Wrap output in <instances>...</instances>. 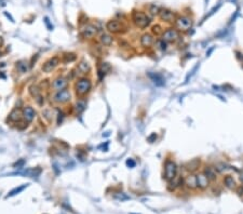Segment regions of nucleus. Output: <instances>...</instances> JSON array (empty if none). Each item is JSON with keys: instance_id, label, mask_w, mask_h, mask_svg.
<instances>
[{"instance_id": "1", "label": "nucleus", "mask_w": 243, "mask_h": 214, "mask_svg": "<svg viewBox=\"0 0 243 214\" xmlns=\"http://www.w3.org/2000/svg\"><path fill=\"white\" fill-rule=\"evenodd\" d=\"M132 21H133L134 25L140 29H145L150 25V17L145 12L140 10H134L132 13Z\"/></svg>"}, {"instance_id": "2", "label": "nucleus", "mask_w": 243, "mask_h": 214, "mask_svg": "<svg viewBox=\"0 0 243 214\" xmlns=\"http://www.w3.org/2000/svg\"><path fill=\"white\" fill-rule=\"evenodd\" d=\"M92 89V81L91 79L87 78V77H82V78L78 79L75 83V91L76 94L80 97L87 95Z\"/></svg>"}, {"instance_id": "3", "label": "nucleus", "mask_w": 243, "mask_h": 214, "mask_svg": "<svg viewBox=\"0 0 243 214\" xmlns=\"http://www.w3.org/2000/svg\"><path fill=\"white\" fill-rule=\"evenodd\" d=\"M177 175V164L172 159H166L164 162V178L166 182H170Z\"/></svg>"}, {"instance_id": "4", "label": "nucleus", "mask_w": 243, "mask_h": 214, "mask_svg": "<svg viewBox=\"0 0 243 214\" xmlns=\"http://www.w3.org/2000/svg\"><path fill=\"white\" fill-rule=\"evenodd\" d=\"M174 23H175V27L178 32H188L189 29H191L193 24L192 18L186 15L177 16Z\"/></svg>"}, {"instance_id": "5", "label": "nucleus", "mask_w": 243, "mask_h": 214, "mask_svg": "<svg viewBox=\"0 0 243 214\" xmlns=\"http://www.w3.org/2000/svg\"><path fill=\"white\" fill-rule=\"evenodd\" d=\"M181 37V34L176 28H167L163 32L161 36V39L163 41H166V43H173L176 42Z\"/></svg>"}, {"instance_id": "6", "label": "nucleus", "mask_w": 243, "mask_h": 214, "mask_svg": "<svg viewBox=\"0 0 243 214\" xmlns=\"http://www.w3.org/2000/svg\"><path fill=\"white\" fill-rule=\"evenodd\" d=\"M98 29L95 25L93 24H86L81 27L80 29V34H81L82 38L84 39H92L97 35Z\"/></svg>"}, {"instance_id": "7", "label": "nucleus", "mask_w": 243, "mask_h": 214, "mask_svg": "<svg viewBox=\"0 0 243 214\" xmlns=\"http://www.w3.org/2000/svg\"><path fill=\"white\" fill-rule=\"evenodd\" d=\"M70 98H72V94H70L69 90H67V89L58 91L53 96L54 102L57 103V104H66V103L69 102Z\"/></svg>"}, {"instance_id": "8", "label": "nucleus", "mask_w": 243, "mask_h": 214, "mask_svg": "<svg viewBox=\"0 0 243 214\" xmlns=\"http://www.w3.org/2000/svg\"><path fill=\"white\" fill-rule=\"evenodd\" d=\"M158 15H159L160 20H161L162 22H166V23H173V22H175V18H176L175 13H174L172 10L166 9V8L161 9Z\"/></svg>"}, {"instance_id": "9", "label": "nucleus", "mask_w": 243, "mask_h": 214, "mask_svg": "<svg viewBox=\"0 0 243 214\" xmlns=\"http://www.w3.org/2000/svg\"><path fill=\"white\" fill-rule=\"evenodd\" d=\"M106 28H107L108 32H112V34H119V32H121L124 29L123 25L117 20L108 21L107 24H106Z\"/></svg>"}, {"instance_id": "10", "label": "nucleus", "mask_w": 243, "mask_h": 214, "mask_svg": "<svg viewBox=\"0 0 243 214\" xmlns=\"http://www.w3.org/2000/svg\"><path fill=\"white\" fill-rule=\"evenodd\" d=\"M60 61L61 60H60V57H58L57 55L52 56L51 58H49V60L43 64V66H42V70H43L44 72H51L52 70L54 69V68H55L58 64H60Z\"/></svg>"}, {"instance_id": "11", "label": "nucleus", "mask_w": 243, "mask_h": 214, "mask_svg": "<svg viewBox=\"0 0 243 214\" xmlns=\"http://www.w3.org/2000/svg\"><path fill=\"white\" fill-rule=\"evenodd\" d=\"M196 178H197V186L199 189L205 190L210 185V180L206 177V175L203 172H199L196 174Z\"/></svg>"}, {"instance_id": "12", "label": "nucleus", "mask_w": 243, "mask_h": 214, "mask_svg": "<svg viewBox=\"0 0 243 214\" xmlns=\"http://www.w3.org/2000/svg\"><path fill=\"white\" fill-rule=\"evenodd\" d=\"M155 43V37L152 34L146 32V34L141 35V46L144 49H149L152 47V44Z\"/></svg>"}, {"instance_id": "13", "label": "nucleus", "mask_w": 243, "mask_h": 214, "mask_svg": "<svg viewBox=\"0 0 243 214\" xmlns=\"http://www.w3.org/2000/svg\"><path fill=\"white\" fill-rule=\"evenodd\" d=\"M184 184L185 186L190 190H195L197 189V178H196V174L195 173H189L185 178H184Z\"/></svg>"}, {"instance_id": "14", "label": "nucleus", "mask_w": 243, "mask_h": 214, "mask_svg": "<svg viewBox=\"0 0 243 214\" xmlns=\"http://www.w3.org/2000/svg\"><path fill=\"white\" fill-rule=\"evenodd\" d=\"M67 86H68V80L65 77H58V78H56L53 81V84H52V87H53V89L56 92L64 90V89L67 88Z\"/></svg>"}, {"instance_id": "15", "label": "nucleus", "mask_w": 243, "mask_h": 214, "mask_svg": "<svg viewBox=\"0 0 243 214\" xmlns=\"http://www.w3.org/2000/svg\"><path fill=\"white\" fill-rule=\"evenodd\" d=\"M35 116H36V112L32 106H25L23 108V117L27 122H32L35 119Z\"/></svg>"}, {"instance_id": "16", "label": "nucleus", "mask_w": 243, "mask_h": 214, "mask_svg": "<svg viewBox=\"0 0 243 214\" xmlns=\"http://www.w3.org/2000/svg\"><path fill=\"white\" fill-rule=\"evenodd\" d=\"M202 172H203L205 175H206V177L210 180V182H211V181H216V180H217V171H216V169L214 168V167L206 166Z\"/></svg>"}, {"instance_id": "17", "label": "nucleus", "mask_w": 243, "mask_h": 214, "mask_svg": "<svg viewBox=\"0 0 243 214\" xmlns=\"http://www.w3.org/2000/svg\"><path fill=\"white\" fill-rule=\"evenodd\" d=\"M169 183V190H175L176 188L179 187L181 185H183L184 183V178L181 177V175H176L173 180H171Z\"/></svg>"}, {"instance_id": "18", "label": "nucleus", "mask_w": 243, "mask_h": 214, "mask_svg": "<svg viewBox=\"0 0 243 214\" xmlns=\"http://www.w3.org/2000/svg\"><path fill=\"white\" fill-rule=\"evenodd\" d=\"M91 70V65L89 64V62L87 61H81V62L78 64V67H77V72H79L80 75H84V74H88V72Z\"/></svg>"}, {"instance_id": "19", "label": "nucleus", "mask_w": 243, "mask_h": 214, "mask_svg": "<svg viewBox=\"0 0 243 214\" xmlns=\"http://www.w3.org/2000/svg\"><path fill=\"white\" fill-rule=\"evenodd\" d=\"M200 164H201V161L199 159H193V160L189 161L187 164H186V170L189 171L190 173H193L199 169Z\"/></svg>"}, {"instance_id": "20", "label": "nucleus", "mask_w": 243, "mask_h": 214, "mask_svg": "<svg viewBox=\"0 0 243 214\" xmlns=\"http://www.w3.org/2000/svg\"><path fill=\"white\" fill-rule=\"evenodd\" d=\"M223 182H224V185H225V186L227 187L228 189H230V190H233L236 187H237V183H236L235 178H233L231 175L224 176Z\"/></svg>"}, {"instance_id": "21", "label": "nucleus", "mask_w": 243, "mask_h": 214, "mask_svg": "<svg viewBox=\"0 0 243 214\" xmlns=\"http://www.w3.org/2000/svg\"><path fill=\"white\" fill-rule=\"evenodd\" d=\"M100 42L103 44V46L109 47V46H112V42H114V38H112V36H110L109 34H102L100 37Z\"/></svg>"}, {"instance_id": "22", "label": "nucleus", "mask_w": 243, "mask_h": 214, "mask_svg": "<svg viewBox=\"0 0 243 214\" xmlns=\"http://www.w3.org/2000/svg\"><path fill=\"white\" fill-rule=\"evenodd\" d=\"M148 76H149V78L151 79L157 86H163L164 84V80H163V78H162L161 75L157 74V72H150V74H148Z\"/></svg>"}, {"instance_id": "23", "label": "nucleus", "mask_w": 243, "mask_h": 214, "mask_svg": "<svg viewBox=\"0 0 243 214\" xmlns=\"http://www.w3.org/2000/svg\"><path fill=\"white\" fill-rule=\"evenodd\" d=\"M28 185H29V184H23V185H21V186H18V187H15L14 189H12L10 192H9V195H7L6 198H9V197H13V196H15V195L20 194V192H23V190H24L25 188L28 186Z\"/></svg>"}, {"instance_id": "24", "label": "nucleus", "mask_w": 243, "mask_h": 214, "mask_svg": "<svg viewBox=\"0 0 243 214\" xmlns=\"http://www.w3.org/2000/svg\"><path fill=\"white\" fill-rule=\"evenodd\" d=\"M160 10H161V8H160L158 4L152 3V4H150L149 8H148V13H149L151 16H156V15H158V14H159Z\"/></svg>"}, {"instance_id": "25", "label": "nucleus", "mask_w": 243, "mask_h": 214, "mask_svg": "<svg viewBox=\"0 0 243 214\" xmlns=\"http://www.w3.org/2000/svg\"><path fill=\"white\" fill-rule=\"evenodd\" d=\"M110 66L108 65V63H102L101 67L98 68V76H100V79H102L105 74L107 72V70H109Z\"/></svg>"}, {"instance_id": "26", "label": "nucleus", "mask_w": 243, "mask_h": 214, "mask_svg": "<svg viewBox=\"0 0 243 214\" xmlns=\"http://www.w3.org/2000/svg\"><path fill=\"white\" fill-rule=\"evenodd\" d=\"M155 47L157 49H159L160 51H166V47H167V43L166 41H163L162 39H157L155 41Z\"/></svg>"}, {"instance_id": "27", "label": "nucleus", "mask_w": 243, "mask_h": 214, "mask_svg": "<svg viewBox=\"0 0 243 214\" xmlns=\"http://www.w3.org/2000/svg\"><path fill=\"white\" fill-rule=\"evenodd\" d=\"M16 67H17V69L20 70V72H26L28 70V66H27V63L25 62V61H20V62L16 63Z\"/></svg>"}, {"instance_id": "28", "label": "nucleus", "mask_w": 243, "mask_h": 214, "mask_svg": "<svg viewBox=\"0 0 243 214\" xmlns=\"http://www.w3.org/2000/svg\"><path fill=\"white\" fill-rule=\"evenodd\" d=\"M163 32L164 30L162 29V27L160 26V25H154V26L151 27V34L154 35V36H162Z\"/></svg>"}, {"instance_id": "29", "label": "nucleus", "mask_w": 243, "mask_h": 214, "mask_svg": "<svg viewBox=\"0 0 243 214\" xmlns=\"http://www.w3.org/2000/svg\"><path fill=\"white\" fill-rule=\"evenodd\" d=\"M77 56L75 53H66L64 55V58H63V61H64L65 63H70V62H74V61H76Z\"/></svg>"}, {"instance_id": "30", "label": "nucleus", "mask_w": 243, "mask_h": 214, "mask_svg": "<svg viewBox=\"0 0 243 214\" xmlns=\"http://www.w3.org/2000/svg\"><path fill=\"white\" fill-rule=\"evenodd\" d=\"M40 173H41V170H40V169H30V170L26 171L24 174L28 176H32V177H35V176H38Z\"/></svg>"}, {"instance_id": "31", "label": "nucleus", "mask_w": 243, "mask_h": 214, "mask_svg": "<svg viewBox=\"0 0 243 214\" xmlns=\"http://www.w3.org/2000/svg\"><path fill=\"white\" fill-rule=\"evenodd\" d=\"M9 118H10V120H12V121H17V120H20V118H21L20 110L14 109L13 112L10 114V116H9Z\"/></svg>"}, {"instance_id": "32", "label": "nucleus", "mask_w": 243, "mask_h": 214, "mask_svg": "<svg viewBox=\"0 0 243 214\" xmlns=\"http://www.w3.org/2000/svg\"><path fill=\"white\" fill-rule=\"evenodd\" d=\"M86 102L84 101H78L77 104H76V110L78 114H80V112H82L84 109H86Z\"/></svg>"}, {"instance_id": "33", "label": "nucleus", "mask_w": 243, "mask_h": 214, "mask_svg": "<svg viewBox=\"0 0 243 214\" xmlns=\"http://www.w3.org/2000/svg\"><path fill=\"white\" fill-rule=\"evenodd\" d=\"M115 198L117 199V200H120V201H126V200H129L130 197L128 196V195L123 194V192H119V194L115 195Z\"/></svg>"}, {"instance_id": "34", "label": "nucleus", "mask_w": 243, "mask_h": 214, "mask_svg": "<svg viewBox=\"0 0 243 214\" xmlns=\"http://www.w3.org/2000/svg\"><path fill=\"white\" fill-rule=\"evenodd\" d=\"M24 164H25V160L21 159L20 161H17V162H15V163H14V167H15V168H18V169H22L23 167H24Z\"/></svg>"}, {"instance_id": "35", "label": "nucleus", "mask_w": 243, "mask_h": 214, "mask_svg": "<svg viewBox=\"0 0 243 214\" xmlns=\"http://www.w3.org/2000/svg\"><path fill=\"white\" fill-rule=\"evenodd\" d=\"M126 166L130 167V168H134L136 166V162L133 160V159H128L126 160Z\"/></svg>"}, {"instance_id": "36", "label": "nucleus", "mask_w": 243, "mask_h": 214, "mask_svg": "<svg viewBox=\"0 0 243 214\" xmlns=\"http://www.w3.org/2000/svg\"><path fill=\"white\" fill-rule=\"evenodd\" d=\"M156 138H157V134H156V133H152L150 136H148L147 140H148V142H149V143H152V142H154V140H156Z\"/></svg>"}, {"instance_id": "37", "label": "nucleus", "mask_w": 243, "mask_h": 214, "mask_svg": "<svg viewBox=\"0 0 243 214\" xmlns=\"http://www.w3.org/2000/svg\"><path fill=\"white\" fill-rule=\"evenodd\" d=\"M44 22H46L47 26L49 27V29H50V30H52V29H53V27H52V26H50V22H49V17H44Z\"/></svg>"}, {"instance_id": "38", "label": "nucleus", "mask_w": 243, "mask_h": 214, "mask_svg": "<svg viewBox=\"0 0 243 214\" xmlns=\"http://www.w3.org/2000/svg\"><path fill=\"white\" fill-rule=\"evenodd\" d=\"M238 194H239L240 196H242V195H243V187L242 186L238 188Z\"/></svg>"}, {"instance_id": "39", "label": "nucleus", "mask_w": 243, "mask_h": 214, "mask_svg": "<svg viewBox=\"0 0 243 214\" xmlns=\"http://www.w3.org/2000/svg\"><path fill=\"white\" fill-rule=\"evenodd\" d=\"M241 180H242V181H243V172H242V173H241Z\"/></svg>"}]
</instances>
